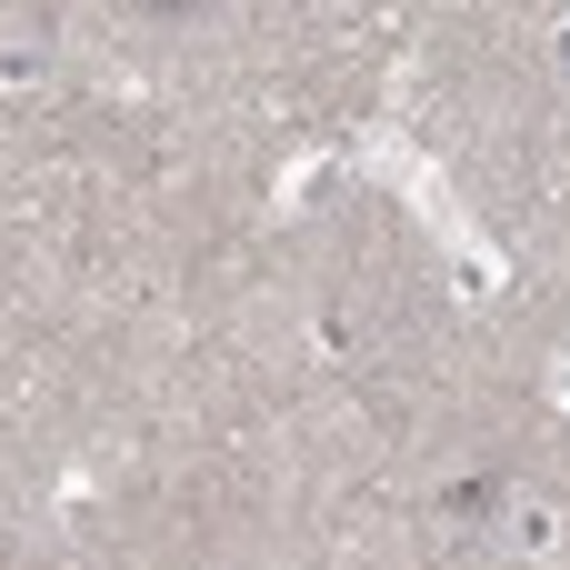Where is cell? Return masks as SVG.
I'll return each instance as SVG.
<instances>
[{
	"label": "cell",
	"instance_id": "1",
	"mask_svg": "<svg viewBox=\"0 0 570 570\" xmlns=\"http://www.w3.org/2000/svg\"><path fill=\"white\" fill-rule=\"evenodd\" d=\"M0 80H40V50L30 40H0Z\"/></svg>",
	"mask_w": 570,
	"mask_h": 570
},
{
	"label": "cell",
	"instance_id": "2",
	"mask_svg": "<svg viewBox=\"0 0 570 570\" xmlns=\"http://www.w3.org/2000/svg\"><path fill=\"white\" fill-rule=\"evenodd\" d=\"M561 60H570V30H561Z\"/></svg>",
	"mask_w": 570,
	"mask_h": 570
},
{
	"label": "cell",
	"instance_id": "3",
	"mask_svg": "<svg viewBox=\"0 0 570 570\" xmlns=\"http://www.w3.org/2000/svg\"><path fill=\"white\" fill-rule=\"evenodd\" d=\"M561 391H570V381H561Z\"/></svg>",
	"mask_w": 570,
	"mask_h": 570
}]
</instances>
